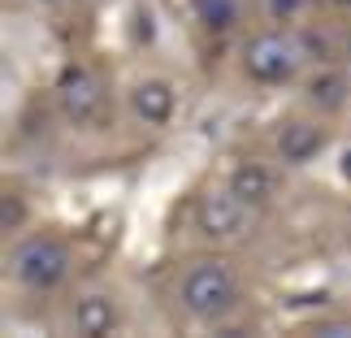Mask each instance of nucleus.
<instances>
[{
	"mask_svg": "<svg viewBox=\"0 0 351 338\" xmlns=\"http://www.w3.org/2000/svg\"><path fill=\"white\" fill-rule=\"evenodd\" d=\"M178 300H182V308H186L191 317L217 321V317H226V313L234 308L239 282H234V274H230L226 265L199 261V265L186 269V278H182V287H178Z\"/></svg>",
	"mask_w": 351,
	"mask_h": 338,
	"instance_id": "1",
	"label": "nucleus"
},
{
	"mask_svg": "<svg viewBox=\"0 0 351 338\" xmlns=\"http://www.w3.org/2000/svg\"><path fill=\"white\" fill-rule=\"evenodd\" d=\"M65 269H70V256H65V248L57 239H26L13 252V274H18V282H26L35 291L57 287L65 278Z\"/></svg>",
	"mask_w": 351,
	"mask_h": 338,
	"instance_id": "2",
	"label": "nucleus"
},
{
	"mask_svg": "<svg viewBox=\"0 0 351 338\" xmlns=\"http://www.w3.org/2000/svg\"><path fill=\"white\" fill-rule=\"evenodd\" d=\"M252 208L234 186L230 191H213L199 200V230H204L208 239H239V234H247V226H252Z\"/></svg>",
	"mask_w": 351,
	"mask_h": 338,
	"instance_id": "3",
	"label": "nucleus"
},
{
	"mask_svg": "<svg viewBox=\"0 0 351 338\" xmlns=\"http://www.w3.org/2000/svg\"><path fill=\"white\" fill-rule=\"evenodd\" d=\"M295 65H300V44L282 35H256L247 44V74L265 78V83H278V78H291Z\"/></svg>",
	"mask_w": 351,
	"mask_h": 338,
	"instance_id": "4",
	"label": "nucleus"
},
{
	"mask_svg": "<svg viewBox=\"0 0 351 338\" xmlns=\"http://www.w3.org/2000/svg\"><path fill=\"white\" fill-rule=\"evenodd\" d=\"M61 104H65V113L74 121H91L100 113V104H104V91H100V83L91 74H70L61 83Z\"/></svg>",
	"mask_w": 351,
	"mask_h": 338,
	"instance_id": "5",
	"label": "nucleus"
},
{
	"mask_svg": "<svg viewBox=\"0 0 351 338\" xmlns=\"http://www.w3.org/2000/svg\"><path fill=\"white\" fill-rule=\"evenodd\" d=\"M317 147H321V130L313 121H287V126L278 130V152H282V160H291V165L308 160Z\"/></svg>",
	"mask_w": 351,
	"mask_h": 338,
	"instance_id": "6",
	"label": "nucleus"
},
{
	"mask_svg": "<svg viewBox=\"0 0 351 338\" xmlns=\"http://www.w3.org/2000/svg\"><path fill=\"white\" fill-rule=\"evenodd\" d=\"M134 113H139L147 126H160L173 113V91L165 83H139L134 87Z\"/></svg>",
	"mask_w": 351,
	"mask_h": 338,
	"instance_id": "7",
	"label": "nucleus"
},
{
	"mask_svg": "<svg viewBox=\"0 0 351 338\" xmlns=\"http://www.w3.org/2000/svg\"><path fill=\"white\" fill-rule=\"evenodd\" d=\"M230 186H234L243 200H247V204H265V200L278 191V178H274V169H265V165H256V160H252V165H243V169L234 173Z\"/></svg>",
	"mask_w": 351,
	"mask_h": 338,
	"instance_id": "8",
	"label": "nucleus"
},
{
	"mask_svg": "<svg viewBox=\"0 0 351 338\" xmlns=\"http://www.w3.org/2000/svg\"><path fill=\"white\" fill-rule=\"evenodd\" d=\"M113 321H117V313H113V304L104 300V295L78 300V308H74V330L78 334H109Z\"/></svg>",
	"mask_w": 351,
	"mask_h": 338,
	"instance_id": "9",
	"label": "nucleus"
},
{
	"mask_svg": "<svg viewBox=\"0 0 351 338\" xmlns=\"http://www.w3.org/2000/svg\"><path fill=\"white\" fill-rule=\"evenodd\" d=\"M195 18L208 26V31H230L239 22V5L234 0H195Z\"/></svg>",
	"mask_w": 351,
	"mask_h": 338,
	"instance_id": "10",
	"label": "nucleus"
},
{
	"mask_svg": "<svg viewBox=\"0 0 351 338\" xmlns=\"http://www.w3.org/2000/svg\"><path fill=\"white\" fill-rule=\"evenodd\" d=\"M343 91H347L343 74H321V78H313V100L321 104V109H339V104H343Z\"/></svg>",
	"mask_w": 351,
	"mask_h": 338,
	"instance_id": "11",
	"label": "nucleus"
},
{
	"mask_svg": "<svg viewBox=\"0 0 351 338\" xmlns=\"http://www.w3.org/2000/svg\"><path fill=\"white\" fill-rule=\"evenodd\" d=\"M321 334H330V338H347V334H351V321H330V326H321Z\"/></svg>",
	"mask_w": 351,
	"mask_h": 338,
	"instance_id": "12",
	"label": "nucleus"
},
{
	"mask_svg": "<svg viewBox=\"0 0 351 338\" xmlns=\"http://www.w3.org/2000/svg\"><path fill=\"white\" fill-rule=\"evenodd\" d=\"M18 217H22L18 200H9V195H5V226H13V221H18Z\"/></svg>",
	"mask_w": 351,
	"mask_h": 338,
	"instance_id": "13",
	"label": "nucleus"
}]
</instances>
